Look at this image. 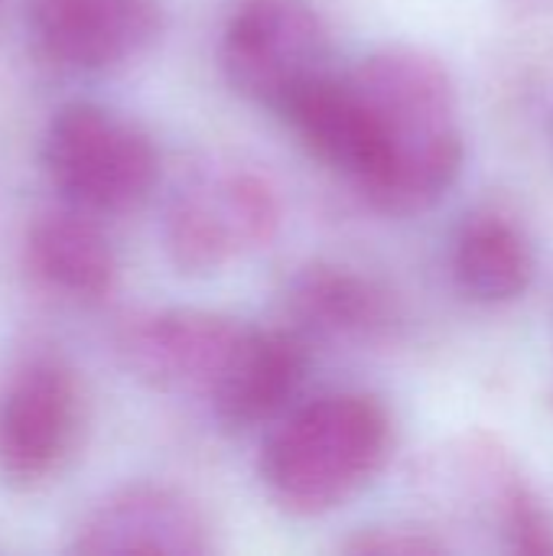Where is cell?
<instances>
[{
    "label": "cell",
    "mask_w": 553,
    "mask_h": 556,
    "mask_svg": "<svg viewBox=\"0 0 553 556\" xmlns=\"http://www.w3.org/2000/svg\"><path fill=\"white\" fill-rule=\"evenodd\" d=\"M300 143L388 218L437 208L466 163L460 98L427 49L378 46L316 85L293 114Z\"/></svg>",
    "instance_id": "6da1fadb"
},
{
    "label": "cell",
    "mask_w": 553,
    "mask_h": 556,
    "mask_svg": "<svg viewBox=\"0 0 553 556\" xmlns=\"http://www.w3.org/2000/svg\"><path fill=\"white\" fill-rule=\"evenodd\" d=\"M394 417L368 391H329L271 424L257 453L264 495L290 518H326L355 502L394 456Z\"/></svg>",
    "instance_id": "7a4b0ae2"
},
{
    "label": "cell",
    "mask_w": 553,
    "mask_h": 556,
    "mask_svg": "<svg viewBox=\"0 0 553 556\" xmlns=\"http://www.w3.org/2000/svg\"><path fill=\"white\" fill-rule=\"evenodd\" d=\"M39 160L59 199L95 218L134 212L160 182L150 130L101 101L59 104L46 121Z\"/></svg>",
    "instance_id": "3957f363"
},
{
    "label": "cell",
    "mask_w": 553,
    "mask_h": 556,
    "mask_svg": "<svg viewBox=\"0 0 553 556\" xmlns=\"http://www.w3.org/2000/svg\"><path fill=\"white\" fill-rule=\"evenodd\" d=\"M284 225V202L251 166H212L179 182L163 208L166 261L192 280H209L271 248Z\"/></svg>",
    "instance_id": "277c9868"
},
{
    "label": "cell",
    "mask_w": 553,
    "mask_h": 556,
    "mask_svg": "<svg viewBox=\"0 0 553 556\" xmlns=\"http://www.w3.org/2000/svg\"><path fill=\"white\" fill-rule=\"evenodd\" d=\"M218 68L238 98L280 117L332 68V36L313 0H225Z\"/></svg>",
    "instance_id": "5b68a950"
},
{
    "label": "cell",
    "mask_w": 553,
    "mask_h": 556,
    "mask_svg": "<svg viewBox=\"0 0 553 556\" xmlns=\"http://www.w3.org/2000/svg\"><path fill=\"white\" fill-rule=\"evenodd\" d=\"M85 437V388L52 349H29L0 378V482L33 492L75 459Z\"/></svg>",
    "instance_id": "8992f818"
},
{
    "label": "cell",
    "mask_w": 553,
    "mask_h": 556,
    "mask_svg": "<svg viewBox=\"0 0 553 556\" xmlns=\"http://www.w3.org/2000/svg\"><path fill=\"white\" fill-rule=\"evenodd\" d=\"M254 326L199 306H160L134 313L117 329L124 368L153 391L196 397L209 407Z\"/></svg>",
    "instance_id": "52a82bcc"
},
{
    "label": "cell",
    "mask_w": 553,
    "mask_h": 556,
    "mask_svg": "<svg viewBox=\"0 0 553 556\" xmlns=\"http://www.w3.org/2000/svg\"><path fill=\"white\" fill-rule=\"evenodd\" d=\"M68 554L209 556L218 551L205 508L183 489L130 482L104 492L75 521Z\"/></svg>",
    "instance_id": "ba28073f"
},
{
    "label": "cell",
    "mask_w": 553,
    "mask_h": 556,
    "mask_svg": "<svg viewBox=\"0 0 553 556\" xmlns=\"http://www.w3.org/2000/svg\"><path fill=\"white\" fill-rule=\"evenodd\" d=\"M36 52L62 72H111L150 52L166 29V0H26Z\"/></svg>",
    "instance_id": "9c48e42d"
},
{
    "label": "cell",
    "mask_w": 553,
    "mask_h": 556,
    "mask_svg": "<svg viewBox=\"0 0 553 556\" xmlns=\"http://www.w3.org/2000/svg\"><path fill=\"white\" fill-rule=\"evenodd\" d=\"M287 329L316 345H368L385 339L398 323L391 290L375 277L336 264L310 261L284 287Z\"/></svg>",
    "instance_id": "30bf717a"
},
{
    "label": "cell",
    "mask_w": 553,
    "mask_h": 556,
    "mask_svg": "<svg viewBox=\"0 0 553 556\" xmlns=\"http://www.w3.org/2000/svg\"><path fill=\"white\" fill-rule=\"evenodd\" d=\"M313 368V345L287 326H254L238 365L209 401V414L228 437L271 427L300 397Z\"/></svg>",
    "instance_id": "8fae6325"
},
{
    "label": "cell",
    "mask_w": 553,
    "mask_h": 556,
    "mask_svg": "<svg viewBox=\"0 0 553 556\" xmlns=\"http://www.w3.org/2000/svg\"><path fill=\"white\" fill-rule=\"evenodd\" d=\"M29 274L55 296L72 303H101L117 283V251L95 215L59 205L26 225L23 241Z\"/></svg>",
    "instance_id": "7c38bea8"
},
{
    "label": "cell",
    "mask_w": 553,
    "mask_h": 556,
    "mask_svg": "<svg viewBox=\"0 0 553 556\" xmlns=\"http://www.w3.org/2000/svg\"><path fill=\"white\" fill-rule=\"evenodd\" d=\"M538 257L525 228L495 208L469 212L450 238V274L456 290L479 306L521 300L535 283Z\"/></svg>",
    "instance_id": "4fadbf2b"
},
{
    "label": "cell",
    "mask_w": 553,
    "mask_h": 556,
    "mask_svg": "<svg viewBox=\"0 0 553 556\" xmlns=\"http://www.w3.org/2000/svg\"><path fill=\"white\" fill-rule=\"evenodd\" d=\"M339 551L352 556H430L447 554L450 547L433 531L407 528V525H385V528L355 531Z\"/></svg>",
    "instance_id": "5bb4252c"
}]
</instances>
